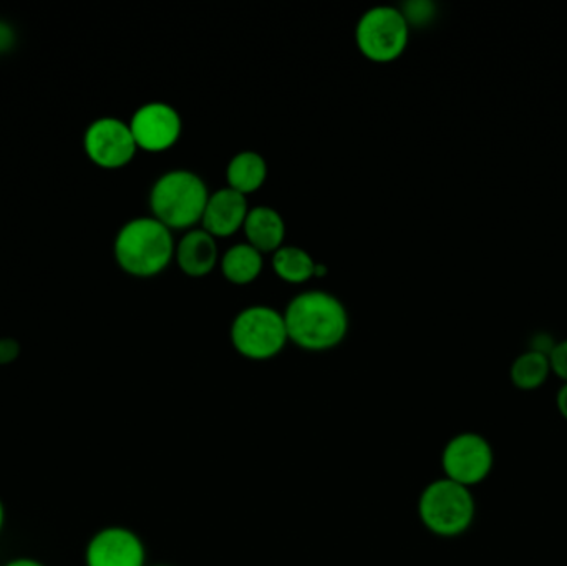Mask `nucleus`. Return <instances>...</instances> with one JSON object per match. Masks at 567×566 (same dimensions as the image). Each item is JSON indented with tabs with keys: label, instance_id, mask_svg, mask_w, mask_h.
Returning <instances> with one entry per match:
<instances>
[{
	"label": "nucleus",
	"instance_id": "1",
	"mask_svg": "<svg viewBox=\"0 0 567 566\" xmlns=\"http://www.w3.org/2000/svg\"><path fill=\"white\" fill-rule=\"evenodd\" d=\"M284 321L290 341L306 351L336 348L349 331V316L342 302L323 291L297 296L287 308Z\"/></svg>",
	"mask_w": 567,
	"mask_h": 566
},
{
	"label": "nucleus",
	"instance_id": "2",
	"mask_svg": "<svg viewBox=\"0 0 567 566\" xmlns=\"http://www.w3.org/2000/svg\"><path fill=\"white\" fill-rule=\"evenodd\" d=\"M175 253L172 233L156 218L133 219L123 226L115 243V255L126 272L150 278L162 272Z\"/></svg>",
	"mask_w": 567,
	"mask_h": 566
},
{
	"label": "nucleus",
	"instance_id": "3",
	"mask_svg": "<svg viewBox=\"0 0 567 566\" xmlns=\"http://www.w3.org/2000/svg\"><path fill=\"white\" fill-rule=\"evenodd\" d=\"M419 515L426 531L436 537L455 538L472 528L476 502L472 488L442 477L423 488Z\"/></svg>",
	"mask_w": 567,
	"mask_h": 566
},
{
	"label": "nucleus",
	"instance_id": "4",
	"mask_svg": "<svg viewBox=\"0 0 567 566\" xmlns=\"http://www.w3.org/2000/svg\"><path fill=\"white\" fill-rule=\"evenodd\" d=\"M208 199L206 183L198 175L176 169L155 183L150 205L166 228L186 229L202 222Z\"/></svg>",
	"mask_w": 567,
	"mask_h": 566
},
{
	"label": "nucleus",
	"instance_id": "5",
	"mask_svg": "<svg viewBox=\"0 0 567 566\" xmlns=\"http://www.w3.org/2000/svg\"><path fill=\"white\" fill-rule=\"evenodd\" d=\"M231 341L239 354L252 361L276 358L289 341L284 316L266 306L245 309L233 322Z\"/></svg>",
	"mask_w": 567,
	"mask_h": 566
},
{
	"label": "nucleus",
	"instance_id": "6",
	"mask_svg": "<svg viewBox=\"0 0 567 566\" xmlns=\"http://www.w3.org/2000/svg\"><path fill=\"white\" fill-rule=\"evenodd\" d=\"M409 29L403 12L393 7H375L363 13L357 25V45L372 62H393L409 45Z\"/></svg>",
	"mask_w": 567,
	"mask_h": 566
},
{
	"label": "nucleus",
	"instance_id": "7",
	"mask_svg": "<svg viewBox=\"0 0 567 566\" xmlns=\"http://www.w3.org/2000/svg\"><path fill=\"white\" fill-rule=\"evenodd\" d=\"M495 451L492 442L478 432L456 434L443 449V474L456 484L476 487L492 475Z\"/></svg>",
	"mask_w": 567,
	"mask_h": 566
},
{
	"label": "nucleus",
	"instance_id": "8",
	"mask_svg": "<svg viewBox=\"0 0 567 566\" xmlns=\"http://www.w3.org/2000/svg\"><path fill=\"white\" fill-rule=\"evenodd\" d=\"M135 138L128 125L116 119H102L90 126L85 150L90 158L103 168H122L136 153Z\"/></svg>",
	"mask_w": 567,
	"mask_h": 566
},
{
	"label": "nucleus",
	"instance_id": "9",
	"mask_svg": "<svg viewBox=\"0 0 567 566\" xmlns=\"http://www.w3.org/2000/svg\"><path fill=\"white\" fill-rule=\"evenodd\" d=\"M146 552L142 538L130 528L106 527L90 538L85 548V566H145Z\"/></svg>",
	"mask_w": 567,
	"mask_h": 566
},
{
	"label": "nucleus",
	"instance_id": "10",
	"mask_svg": "<svg viewBox=\"0 0 567 566\" xmlns=\"http://www.w3.org/2000/svg\"><path fill=\"white\" fill-rule=\"evenodd\" d=\"M130 130L138 148L152 153L165 152L182 135V116L166 103H148L133 115Z\"/></svg>",
	"mask_w": 567,
	"mask_h": 566
},
{
	"label": "nucleus",
	"instance_id": "11",
	"mask_svg": "<svg viewBox=\"0 0 567 566\" xmlns=\"http://www.w3.org/2000/svg\"><path fill=\"white\" fill-rule=\"evenodd\" d=\"M248 202L241 193L231 188L219 189L209 196L203 215V229L215 238L235 235L248 218Z\"/></svg>",
	"mask_w": 567,
	"mask_h": 566
},
{
	"label": "nucleus",
	"instance_id": "12",
	"mask_svg": "<svg viewBox=\"0 0 567 566\" xmlns=\"http://www.w3.org/2000/svg\"><path fill=\"white\" fill-rule=\"evenodd\" d=\"M178 265L185 275L202 278L209 275L218 263V245L205 229L189 231L178 245Z\"/></svg>",
	"mask_w": 567,
	"mask_h": 566
},
{
	"label": "nucleus",
	"instance_id": "13",
	"mask_svg": "<svg viewBox=\"0 0 567 566\" xmlns=\"http://www.w3.org/2000/svg\"><path fill=\"white\" fill-rule=\"evenodd\" d=\"M245 231L249 245L259 253L278 251L286 238V225L281 215L268 206H259L248 213Z\"/></svg>",
	"mask_w": 567,
	"mask_h": 566
},
{
	"label": "nucleus",
	"instance_id": "14",
	"mask_svg": "<svg viewBox=\"0 0 567 566\" xmlns=\"http://www.w3.org/2000/svg\"><path fill=\"white\" fill-rule=\"evenodd\" d=\"M266 176H268V166L265 158L255 152H243L236 155L226 172L229 188L245 196L258 192L265 185Z\"/></svg>",
	"mask_w": 567,
	"mask_h": 566
},
{
	"label": "nucleus",
	"instance_id": "15",
	"mask_svg": "<svg viewBox=\"0 0 567 566\" xmlns=\"http://www.w3.org/2000/svg\"><path fill=\"white\" fill-rule=\"evenodd\" d=\"M551 375L548 356L529 351V349L519 354L509 368V381L523 392L538 391Z\"/></svg>",
	"mask_w": 567,
	"mask_h": 566
},
{
	"label": "nucleus",
	"instance_id": "16",
	"mask_svg": "<svg viewBox=\"0 0 567 566\" xmlns=\"http://www.w3.org/2000/svg\"><path fill=\"white\" fill-rule=\"evenodd\" d=\"M262 255L251 245H236L223 258V275L235 285H249L262 271Z\"/></svg>",
	"mask_w": 567,
	"mask_h": 566
},
{
	"label": "nucleus",
	"instance_id": "17",
	"mask_svg": "<svg viewBox=\"0 0 567 566\" xmlns=\"http://www.w3.org/2000/svg\"><path fill=\"white\" fill-rule=\"evenodd\" d=\"M272 266L282 281L292 282V285L309 281L313 278V269H316L313 259L303 249L292 248V246L278 249L272 258Z\"/></svg>",
	"mask_w": 567,
	"mask_h": 566
},
{
	"label": "nucleus",
	"instance_id": "18",
	"mask_svg": "<svg viewBox=\"0 0 567 566\" xmlns=\"http://www.w3.org/2000/svg\"><path fill=\"white\" fill-rule=\"evenodd\" d=\"M549 364H551L553 375H556L563 384H567V339L556 342L555 349L549 354Z\"/></svg>",
	"mask_w": 567,
	"mask_h": 566
},
{
	"label": "nucleus",
	"instance_id": "19",
	"mask_svg": "<svg viewBox=\"0 0 567 566\" xmlns=\"http://www.w3.org/2000/svg\"><path fill=\"white\" fill-rule=\"evenodd\" d=\"M406 10L409 12H419L415 16H409V19H412L413 22L425 23L435 16V6L432 2H412L406 3ZM406 19V17H405ZM406 19V22H409Z\"/></svg>",
	"mask_w": 567,
	"mask_h": 566
},
{
	"label": "nucleus",
	"instance_id": "20",
	"mask_svg": "<svg viewBox=\"0 0 567 566\" xmlns=\"http://www.w3.org/2000/svg\"><path fill=\"white\" fill-rule=\"evenodd\" d=\"M556 339L553 338L549 332H538V335L533 336L532 344H529V351L539 352V354L548 356L551 354L553 349L556 346Z\"/></svg>",
	"mask_w": 567,
	"mask_h": 566
},
{
	"label": "nucleus",
	"instance_id": "21",
	"mask_svg": "<svg viewBox=\"0 0 567 566\" xmlns=\"http://www.w3.org/2000/svg\"><path fill=\"white\" fill-rule=\"evenodd\" d=\"M19 356V346L12 339L0 341V364H9Z\"/></svg>",
	"mask_w": 567,
	"mask_h": 566
},
{
	"label": "nucleus",
	"instance_id": "22",
	"mask_svg": "<svg viewBox=\"0 0 567 566\" xmlns=\"http://www.w3.org/2000/svg\"><path fill=\"white\" fill-rule=\"evenodd\" d=\"M556 408H558L559 414L567 422V384H563L559 388L558 394H556Z\"/></svg>",
	"mask_w": 567,
	"mask_h": 566
},
{
	"label": "nucleus",
	"instance_id": "23",
	"mask_svg": "<svg viewBox=\"0 0 567 566\" xmlns=\"http://www.w3.org/2000/svg\"><path fill=\"white\" fill-rule=\"evenodd\" d=\"M3 566H47L42 562L33 560V558H13Z\"/></svg>",
	"mask_w": 567,
	"mask_h": 566
},
{
	"label": "nucleus",
	"instance_id": "24",
	"mask_svg": "<svg viewBox=\"0 0 567 566\" xmlns=\"http://www.w3.org/2000/svg\"><path fill=\"white\" fill-rule=\"evenodd\" d=\"M9 40H12V35H10L9 29H7V27L0 25V49L9 45Z\"/></svg>",
	"mask_w": 567,
	"mask_h": 566
},
{
	"label": "nucleus",
	"instance_id": "25",
	"mask_svg": "<svg viewBox=\"0 0 567 566\" xmlns=\"http://www.w3.org/2000/svg\"><path fill=\"white\" fill-rule=\"evenodd\" d=\"M3 525H6V507H3L2 498H0V534H2Z\"/></svg>",
	"mask_w": 567,
	"mask_h": 566
},
{
	"label": "nucleus",
	"instance_id": "26",
	"mask_svg": "<svg viewBox=\"0 0 567 566\" xmlns=\"http://www.w3.org/2000/svg\"><path fill=\"white\" fill-rule=\"evenodd\" d=\"M327 275V268L323 265H316V269H313V276L316 278H322V276Z\"/></svg>",
	"mask_w": 567,
	"mask_h": 566
},
{
	"label": "nucleus",
	"instance_id": "27",
	"mask_svg": "<svg viewBox=\"0 0 567 566\" xmlns=\"http://www.w3.org/2000/svg\"><path fill=\"white\" fill-rule=\"evenodd\" d=\"M155 566H168V565H155Z\"/></svg>",
	"mask_w": 567,
	"mask_h": 566
}]
</instances>
